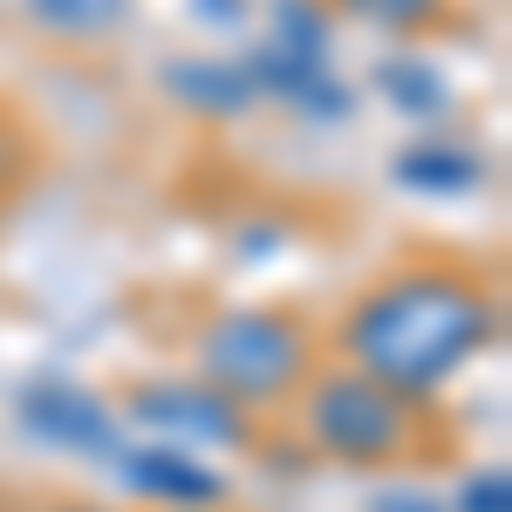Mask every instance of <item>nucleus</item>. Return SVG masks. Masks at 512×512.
I'll use <instances>...</instances> for the list:
<instances>
[{"label":"nucleus","mask_w":512,"mask_h":512,"mask_svg":"<svg viewBox=\"0 0 512 512\" xmlns=\"http://www.w3.org/2000/svg\"><path fill=\"white\" fill-rule=\"evenodd\" d=\"M403 178L410 185H431V192H465V185H478V158L431 144V151H410L403 158Z\"/></svg>","instance_id":"0eeeda50"},{"label":"nucleus","mask_w":512,"mask_h":512,"mask_svg":"<svg viewBox=\"0 0 512 512\" xmlns=\"http://www.w3.org/2000/svg\"><path fill=\"white\" fill-rule=\"evenodd\" d=\"M28 424L41 437H55V444H82V451H96V444H110V417H103V403L82 390H35L28 396Z\"/></svg>","instance_id":"39448f33"},{"label":"nucleus","mask_w":512,"mask_h":512,"mask_svg":"<svg viewBox=\"0 0 512 512\" xmlns=\"http://www.w3.org/2000/svg\"><path fill=\"white\" fill-rule=\"evenodd\" d=\"M492 335L485 294L451 274H410L369 294L349 328V349L362 376H376L383 390H437L465 355Z\"/></svg>","instance_id":"f257e3e1"},{"label":"nucleus","mask_w":512,"mask_h":512,"mask_svg":"<svg viewBox=\"0 0 512 512\" xmlns=\"http://www.w3.org/2000/svg\"><path fill=\"white\" fill-rule=\"evenodd\" d=\"M362 21H383V28H417L424 14H437V0H342Z\"/></svg>","instance_id":"1a4fd4ad"},{"label":"nucleus","mask_w":512,"mask_h":512,"mask_svg":"<svg viewBox=\"0 0 512 512\" xmlns=\"http://www.w3.org/2000/svg\"><path fill=\"white\" fill-rule=\"evenodd\" d=\"M198 355H205V376L226 396H280L308 369L301 328L287 315H260V308L212 321V335L198 342Z\"/></svg>","instance_id":"f03ea898"},{"label":"nucleus","mask_w":512,"mask_h":512,"mask_svg":"<svg viewBox=\"0 0 512 512\" xmlns=\"http://www.w3.org/2000/svg\"><path fill=\"white\" fill-rule=\"evenodd\" d=\"M465 512H512V485H506V472L472 478V485H465Z\"/></svg>","instance_id":"9d476101"},{"label":"nucleus","mask_w":512,"mask_h":512,"mask_svg":"<svg viewBox=\"0 0 512 512\" xmlns=\"http://www.w3.org/2000/svg\"><path fill=\"white\" fill-rule=\"evenodd\" d=\"M137 410H144V424H158V431H178L192 437V444H219V451H233L246 444V424H239L233 396H212V390H144L137 396Z\"/></svg>","instance_id":"20e7f679"},{"label":"nucleus","mask_w":512,"mask_h":512,"mask_svg":"<svg viewBox=\"0 0 512 512\" xmlns=\"http://www.w3.org/2000/svg\"><path fill=\"white\" fill-rule=\"evenodd\" d=\"M41 14H55V21H96V14H117V0H41Z\"/></svg>","instance_id":"9b49d317"},{"label":"nucleus","mask_w":512,"mask_h":512,"mask_svg":"<svg viewBox=\"0 0 512 512\" xmlns=\"http://www.w3.org/2000/svg\"><path fill=\"white\" fill-rule=\"evenodd\" d=\"M123 478L137 485V492H151V499H178V506H205V499H219L226 492V478L192 465V458H178V451H137Z\"/></svg>","instance_id":"423d86ee"},{"label":"nucleus","mask_w":512,"mask_h":512,"mask_svg":"<svg viewBox=\"0 0 512 512\" xmlns=\"http://www.w3.org/2000/svg\"><path fill=\"white\" fill-rule=\"evenodd\" d=\"M369 512H437V506L424 499V492H383V499H376Z\"/></svg>","instance_id":"f8f14e48"},{"label":"nucleus","mask_w":512,"mask_h":512,"mask_svg":"<svg viewBox=\"0 0 512 512\" xmlns=\"http://www.w3.org/2000/svg\"><path fill=\"white\" fill-rule=\"evenodd\" d=\"M315 437L335 458H396L403 451V410L396 390H383L376 376H335L315 396Z\"/></svg>","instance_id":"7ed1b4c3"},{"label":"nucleus","mask_w":512,"mask_h":512,"mask_svg":"<svg viewBox=\"0 0 512 512\" xmlns=\"http://www.w3.org/2000/svg\"><path fill=\"white\" fill-rule=\"evenodd\" d=\"M178 82H192L185 96H192V103H212V110H239V103H246L239 76H226V69H178Z\"/></svg>","instance_id":"6e6552de"}]
</instances>
